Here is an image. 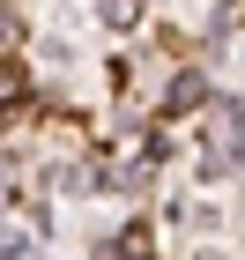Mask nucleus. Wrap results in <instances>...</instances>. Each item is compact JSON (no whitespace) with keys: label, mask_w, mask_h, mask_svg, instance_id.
Instances as JSON below:
<instances>
[{"label":"nucleus","mask_w":245,"mask_h":260,"mask_svg":"<svg viewBox=\"0 0 245 260\" xmlns=\"http://www.w3.org/2000/svg\"><path fill=\"white\" fill-rule=\"evenodd\" d=\"M238 156H245V104H216V119H208V134H201V171L216 179V171H230Z\"/></svg>","instance_id":"nucleus-1"},{"label":"nucleus","mask_w":245,"mask_h":260,"mask_svg":"<svg viewBox=\"0 0 245 260\" xmlns=\"http://www.w3.org/2000/svg\"><path fill=\"white\" fill-rule=\"evenodd\" d=\"M112 260H156L149 231H126V238H112Z\"/></svg>","instance_id":"nucleus-2"},{"label":"nucleus","mask_w":245,"mask_h":260,"mask_svg":"<svg viewBox=\"0 0 245 260\" xmlns=\"http://www.w3.org/2000/svg\"><path fill=\"white\" fill-rule=\"evenodd\" d=\"M142 15V8H134V0H104V22H112V30H126V22Z\"/></svg>","instance_id":"nucleus-3"}]
</instances>
